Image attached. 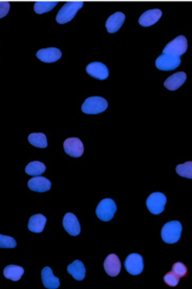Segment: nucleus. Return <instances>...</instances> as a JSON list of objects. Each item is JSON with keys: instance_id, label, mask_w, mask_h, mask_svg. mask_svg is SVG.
Instances as JSON below:
<instances>
[{"instance_id": "obj_1", "label": "nucleus", "mask_w": 192, "mask_h": 289, "mask_svg": "<svg viewBox=\"0 0 192 289\" xmlns=\"http://www.w3.org/2000/svg\"><path fill=\"white\" fill-rule=\"evenodd\" d=\"M83 2L82 1H69L66 2L57 14L56 21L60 24H64L74 19V17L78 13V11L82 8Z\"/></svg>"}, {"instance_id": "obj_2", "label": "nucleus", "mask_w": 192, "mask_h": 289, "mask_svg": "<svg viewBox=\"0 0 192 289\" xmlns=\"http://www.w3.org/2000/svg\"><path fill=\"white\" fill-rule=\"evenodd\" d=\"M182 234V224L179 221H170L166 223L161 231L162 240L167 244L177 243Z\"/></svg>"}, {"instance_id": "obj_3", "label": "nucleus", "mask_w": 192, "mask_h": 289, "mask_svg": "<svg viewBox=\"0 0 192 289\" xmlns=\"http://www.w3.org/2000/svg\"><path fill=\"white\" fill-rule=\"evenodd\" d=\"M108 107L107 101L98 96H94V97L87 98L84 103L82 104V112L87 115H97L105 112Z\"/></svg>"}, {"instance_id": "obj_4", "label": "nucleus", "mask_w": 192, "mask_h": 289, "mask_svg": "<svg viewBox=\"0 0 192 289\" xmlns=\"http://www.w3.org/2000/svg\"><path fill=\"white\" fill-rule=\"evenodd\" d=\"M117 212V205L111 199H103L96 209V215L101 221L108 222L113 218Z\"/></svg>"}, {"instance_id": "obj_5", "label": "nucleus", "mask_w": 192, "mask_h": 289, "mask_svg": "<svg viewBox=\"0 0 192 289\" xmlns=\"http://www.w3.org/2000/svg\"><path fill=\"white\" fill-rule=\"evenodd\" d=\"M167 202V198L162 192H153L146 200V206L148 210L153 215H160L164 212Z\"/></svg>"}, {"instance_id": "obj_6", "label": "nucleus", "mask_w": 192, "mask_h": 289, "mask_svg": "<svg viewBox=\"0 0 192 289\" xmlns=\"http://www.w3.org/2000/svg\"><path fill=\"white\" fill-rule=\"evenodd\" d=\"M188 49V42L184 36H179L170 41L167 46L165 47L163 53L164 54H169L172 56L181 57L184 55Z\"/></svg>"}, {"instance_id": "obj_7", "label": "nucleus", "mask_w": 192, "mask_h": 289, "mask_svg": "<svg viewBox=\"0 0 192 289\" xmlns=\"http://www.w3.org/2000/svg\"><path fill=\"white\" fill-rule=\"evenodd\" d=\"M124 265L127 273L130 275L138 276L140 274H142V271L144 269L143 257L141 255H139V253H132V255H129L126 258Z\"/></svg>"}, {"instance_id": "obj_8", "label": "nucleus", "mask_w": 192, "mask_h": 289, "mask_svg": "<svg viewBox=\"0 0 192 289\" xmlns=\"http://www.w3.org/2000/svg\"><path fill=\"white\" fill-rule=\"evenodd\" d=\"M181 64V58L169 54H163L155 60V66L161 71H172Z\"/></svg>"}, {"instance_id": "obj_9", "label": "nucleus", "mask_w": 192, "mask_h": 289, "mask_svg": "<svg viewBox=\"0 0 192 289\" xmlns=\"http://www.w3.org/2000/svg\"><path fill=\"white\" fill-rule=\"evenodd\" d=\"M64 152L73 158H79L83 155L84 145L79 138H68L64 143Z\"/></svg>"}, {"instance_id": "obj_10", "label": "nucleus", "mask_w": 192, "mask_h": 289, "mask_svg": "<svg viewBox=\"0 0 192 289\" xmlns=\"http://www.w3.org/2000/svg\"><path fill=\"white\" fill-rule=\"evenodd\" d=\"M62 224H63L64 230L67 231V233H69L73 236L80 234L81 226H80L79 220H78V218L74 214L67 213L63 218Z\"/></svg>"}, {"instance_id": "obj_11", "label": "nucleus", "mask_w": 192, "mask_h": 289, "mask_svg": "<svg viewBox=\"0 0 192 289\" xmlns=\"http://www.w3.org/2000/svg\"><path fill=\"white\" fill-rule=\"evenodd\" d=\"M37 58L46 63H51L56 62L61 57H62V53L59 49L56 48H48V49H41L37 52L36 54Z\"/></svg>"}, {"instance_id": "obj_12", "label": "nucleus", "mask_w": 192, "mask_h": 289, "mask_svg": "<svg viewBox=\"0 0 192 289\" xmlns=\"http://www.w3.org/2000/svg\"><path fill=\"white\" fill-rule=\"evenodd\" d=\"M86 73L93 78L99 79V80H105L109 75L107 66L101 62L90 63L86 66Z\"/></svg>"}, {"instance_id": "obj_13", "label": "nucleus", "mask_w": 192, "mask_h": 289, "mask_svg": "<svg viewBox=\"0 0 192 289\" xmlns=\"http://www.w3.org/2000/svg\"><path fill=\"white\" fill-rule=\"evenodd\" d=\"M104 269L109 277H117L121 271V262L115 253H110L104 261Z\"/></svg>"}, {"instance_id": "obj_14", "label": "nucleus", "mask_w": 192, "mask_h": 289, "mask_svg": "<svg viewBox=\"0 0 192 289\" xmlns=\"http://www.w3.org/2000/svg\"><path fill=\"white\" fill-rule=\"evenodd\" d=\"M41 279L43 286L48 289H57L60 286V280L59 278L55 277L53 275V270L50 267L47 266L42 269L41 271Z\"/></svg>"}, {"instance_id": "obj_15", "label": "nucleus", "mask_w": 192, "mask_h": 289, "mask_svg": "<svg viewBox=\"0 0 192 289\" xmlns=\"http://www.w3.org/2000/svg\"><path fill=\"white\" fill-rule=\"evenodd\" d=\"M162 17V11L159 8H153V10L146 11L141 15L139 18V23L142 26H151L154 23L158 22Z\"/></svg>"}, {"instance_id": "obj_16", "label": "nucleus", "mask_w": 192, "mask_h": 289, "mask_svg": "<svg viewBox=\"0 0 192 289\" xmlns=\"http://www.w3.org/2000/svg\"><path fill=\"white\" fill-rule=\"evenodd\" d=\"M28 186L31 190L33 191H37V192H46L50 189L51 187V183L48 179L45 177H39L36 176L32 179L29 180L28 182Z\"/></svg>"}, {"instance_id": "obj_17", "label": "nucleus", "mask_w": 192, "mask_h": 289, "mask_svg": "<svg viewBox=\"0 0 192 289\" xmlns=\"http://www.w3.org/2000/svg\"><path fill=\"white\" fill-rule=\"evenodd\" d=\"M186 79H187V75L184 72H179L166 79L164 82V86L169 91H177L185 83Z\"/></svg>"}, {"instance_id": "obj_18", "label": "nucleus", "mask_w": 192, "mask_h": 289, "mask_svg": "<svg viewBox=\"0 0 192 289\" xmlns=\"http://www.w3.org/2000/svg\"><path fill=\"white\" fill-rule=\"evenodd\" d=\"M124 21H125V15L123 13L118 12V13L112 14L106 20V23H105L107 32L110 34L118 32L121 29V26L123 25Z\"/></svg>"}, {"instance_id": "obj_19", "label": "nucleus", "mask_w": 192, "mask_h": 289, "mask_svg": "<svg viewBox=\"0 0 192 289\" xmlns=\"http://www.w3.org/2000/svg\"><path fill=\"white\" fill-rule=\"evenodd\" d=\"M46 224H47V218L41 214H37L30 218L28 229L32 232L40 233L43 231V230H45Z\"/></svg>"}, {"instance_id": "obj_20", "label": "nucleus", "mask_w": 192, "mask_h": 289, "mask_svg": "<svg viewBox=\"0 0 192 289\" xmlns=\"http://www.w3.org/2000/svg\"><path fill=\"white\" fill-rule=\"evenodd\" d=\"M67 273L71 275L77 281H82L85 278L86 269L83 263L79 260L74 261L72 264H69L67 266Z\"/></svg>"}, {"instance_id": "obj_21", "label": "nucleus", "mask_w": 192, "mask_h": 289, "mask_svg": "<svg viewBox=\"0 0 192 289\" xmlns=\"http://www.w3.org/2000/svg\"><path fill=\"white\" fill-rule=\"evenodd\" d=\"M24 274V269L21 266L7 265L3 269V276L12 281H19Z\"/></svg>"}, {"instance_id": "obj_22", "label": "nucleus", "mask_w": 192, "mask_h": 289, "mask_svg": "<svg viewBox=\"0 0 192 289\" xmlns=\"http://www.w3.org/2000/svg\"><path fill=\"white\" fill-rule=\"evenodd\" d=\"M46 170H47L46 165L40 161H33L25 166V173L33 177L41 176V174L46 172Z\"/></svg>"}, {"instance_id": "obj_23", "label": "nucleus", "mask_w": 192, "mask_h": 289, "mask_svg": "<svg viewBox=\"0 0 192 289\" xmlns=\"http://www.w3.org/2000/svg\"><path fill=\"white\" fill-rule=\"evenodd\" d=\"M29 142L38 148H46L48 147V138L42 133H33L29 135Z\"/></svg>"}, {"instance_id": "obj_24", "label": "nucleus", "mask_w": 192, "mask_h": 289, "mask_svg": "<svg viewBox=\"0 0 192 289\" xmlns=\"http://www.w3.org/2000/svg\"><path fill=\"white\" fill-rule=\"evenodd\" d=\"M56 5V1H37L34 4V10L37 14H43L51 11Z\"/></svg>"}, {"instance_id": "obj_25", "label": "nucleus", "mask_w": 192, "mask_h": 289, "mask_svg": "<svg viewBox=\"0 0 192 289\" xmlns=\"http://www.w3.org/2000/svg\"><path fill=\"white\" fill-rule=\"evenodd\" d=\"M176 172L178 174H180L181 177L191 179L192 178V162L188 161L183 164H179L177 166Z\"/></svg>"}, {"instance_id": "obj_26", "label": "nucleus", "mask_w": 192, "mask_h": 289, "mask_svg": "<svg viewBox=\"0 0 192 289\" xmlns=\"http://www.w3.org/2000/svg\"><path fill=\"white\" fill-rule=\"evenodd\" d=\"M16 241L12 236L0 234V248H15Z\"/></svg>"}, {"instance_id": "obj_27", "label": "nucleus", "mask_w": 192, "mask_h": 289, "mask_svg": "<svg viewBox=\"0 0 192 289\" xmlns=\"http://www.w3.org/2000/svg\"><path fill=\"white\" fill-rule=\"evenodd\" d=\"M180 280L181 278L177 274H174L173 271H170V273L166 274L164 277V282L170 287H176L180 283Z\"/></svg>"}, {"instance_id": "obj_28", "label": "nucleus", "mask_w": 192, "mask_h": 289, "mask_svg": "<svg viewBox=\"0 0 192 289\" xmlns=\"http://www.w3.org/2000/svg\"><path fill=\"white\" fill-rule=\"evenodd\" d=\"M172 271L174 274H177L180 278H183L187 275V267L183 264V263L177 262L174 263L172 266Z\"/></svg>"}, {"instance_id": "obj_29", "label": "nucleus", "mask_w": 192, "mask_h": 289, "mask_svg": "<svg viewBox=\"0 0 192 289\" xmlns=\"http://www.w3.org/2000/svg\"><path fill=\"white\" fill-rule=\"evenodd\" d=\"M10 6L11 5L7 1H0V19L7 15L8 11H10Z\"/></svg>"}]
</instances>
